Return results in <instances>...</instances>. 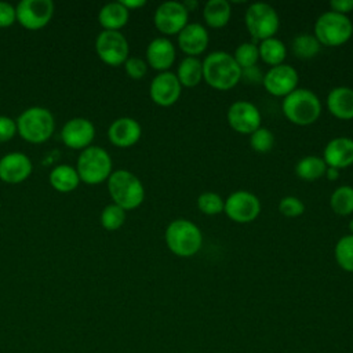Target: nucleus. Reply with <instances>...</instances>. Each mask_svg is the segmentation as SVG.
Returning a JSON list of instances; mask_svg holds the SVG:
<instances>
[{
  "label": "nucleus",
  "mask_w": 353,
  "mask_h": 353,
  "mask_svg": "<svg viewBox=\"0 0 353 353\" xmlns=\"http://www.w3.org/2000/svg\"><path fill=\"white\" fill-rule=\"evenodd\" d=\"M223 212L229 219L237 223H250L256 219L261 212L259 199L247 190H236L230 193L223 205Z\"/></svg>",
  "instance_id": "9d476101"
},
{
  "label": "nucleus",
  "mask_w": 353,
  "mask_h": 353,
  "mask_svg": "<svg viewBox=\"0 0 353 353\" xmlns=\"http://www.w3.org/2000/svg\"><path fill=\"white\" fill-rule=\"evenodd\" d=\"M95 51L103 63L119 66L127 61L130 47L119 30H102L95 39Z\"/></svg>",
  "instance_id": "1a4fd4ad"
},
{
  "label": "nucleus",
  "mask_w": 353,
  "mask_h": 353,
  "mask_svg": "<svg viewBox=\"0 0 353 353\" xmlns=\"http://www.w3.org/2000/svg\"><path fill=\"white\" fill-rule=\"evenodd\" d=\"M327 108L339 120L353 119V88L346 85L332 88L327 95Z\"/></svg>",
  "instance_id": "4be33fe9"
},
{
  "label": "nucleus",
  "mask_w": 353,
  "mask_h": 353,
  "mask_svg": "<svg viewBox=\"0 0 353 353\" xmlns=\"http://www.w3.org/2000/svg\"><path fill=\"white\" fill-rule=\"evenodd\" d=\"M95 137L94 124L85 117H73L68 120L62 130L61 138L63 143L70 149H85L91 146Z\"/></svg>",
  "instance_id": "dca6fc26"
},
{
  "label": "nucleus",
  "mask_w": 353,
  "mask_h": 353,
  "mask_svg": "<svg viewBox=\"0 0 353 353\" xmlns=\"http://www.w3.org/2000/svg\"><path fill=\"white\" fill-rule=\"evenodd\" d=\"M128 18L130 11L120 1L106 3L98 12V21L103 30H119L125 26Z\"/></svg>",
  "instance_id": "5701e85b"
},
{
  "label": "nucleus",
  "mask_w": 353,
  "mask_h": 353,
  "mask_svg": "<svg viewBox=\"0 0 353 353\" xmlns=\"http://www.w3.org/2000/svg\"><path fill=\"white\" fill-rule=\"evenodd\" d=\"M189 12L179 1L161 3L153 15L154 26L159 32L171 36L178 34L189 22Z\"/></svg>",
  "instance_id": "f8f14e48"
},
{
  "label": "nucleus",
  "mask_w": 353,
  "mask_h": 353,
  "mask_svg": "<svg viewBox=\"0 0 353 353\" xmlns=\"http://www.w3.org/2000/svg\"><path fill=\"white\" fill-rule=\"evenodd\" d=\"M325 176H327L330 181H335V179L339 176V170L332 168V167H327V170H325Z\"/></svg>",
  "instance_id": "37998d69"
},
{
  "label": "nucleus",
  "mask_w": 353,
  "mask_h": 353,
  "mask_svg": "<svg viewBox=\"0 0 353 353\" xmlns=\"http://www.w3.org/2000/svg\"><path fill=\"white\" fill-rule=\"evenodd\" d=\"M124 69L125 73L134 79V80H139L142 79L146 72H148V63L146 61H143L142 58L138 57H128L127 61L124 62Z\"/></svg>",
  "instance_id": "e433bc0d"
},
{
  "label": "nucleus",
  "mask_w": 353,
  "mask_h": 353,
  "mask_svg": "<svg viewBox=\"0 0 353 353\" xmlns=\"http://www.w3.org/2000/svg\"><path fill=\"white\" fill-rule=\"evenodd\" d=\"M182 92V85L176 79V74L167 70L156 74L149 87L150 99L159 106L174 105Z\"/></svg>",
  "instance_id": "2eb2a0df"
},
{
  "label": "nucleus",
  "mask_w": 353,
  "mask_h": 353,
  "mask_svg": "<svg viewBox=\"0 0 353 353\" xmlns=\"http://www.w3.org/2000/svg\"><path fill=\"white\" fill-rule=\"evenodd\" d=\"M108 190L113 203L125 211L139 207L145 199V188L141 179L127 170H117L110 174Z\"/></svg>",
  "instance_id": "20e7f679"
},
{
  "label": "nucleus",
  "mask_w": 353,
  "mask_h": 353,
  "mask_svg": "<svg viewBox=\"0 0 353 353\" xmlns=\"http://www.w3.org/2000/svg\"><path fill=\"white\" fill-rule=\"evenodd\" d=\"M120 3L130 11V10H135V8H141L146 4L145 0H120Z\"/></svg>",
  "instance_id": "79ce46f5"
},
{
  "label": "nucleus",
  "mask_w": 353,
  "mask_h": 353,
  "mask_svg": "<svg viewBox=\"0 0 353 353\" xmlns=\"http://www.w3.org/2000/svg\"><path fill=\"white\" fill-rule=\"evenodd\" d=\"M226 119L229 125L239 134L251 135L255 130L261 127L262 116L258 108L248 101H236L233 102L228 112Z\"/></svg>",
  "instance_id": "ddd939ff"
},
{
  "label": "nucleus",
  "mask_w": 353,
  "mask_h": 353,
  "mask_svg": "<svg viewBox=\"0 0 353 353\" xmlns=\"http://www.w3.org/2000/svg\"><path fill=\"white\" fill-rule=\"evenodd\" d=\"M201 63L203 79L215 90L228 91L240 81L241 69L233 55L226 51L210 52Z\"/></svg>",
  "instance_id": "f257e3e1"
},
{
  "label": "nucleus",
  "mask_w": 353,
  "mask_h": 353,
  "mask_svg": "<svg viewBox=\"0 0 353 353\" xmlns=\"http://www.w3.org/2000/svg\"><path fill=\"white\" fill-rule=\"evenodd\" d=\"M331 210L342 216L353 212V186L342 185L336 188L330 197Z\"/></svg>",
  "instance_id": "c85d7f7f"
},
{
  "label": "nucleus",
  "mask_w": 353,
  "mask_h": 353,
  "mask_svg": "<svg viewBox=\"0 0 353 353\" xmlns=\"http://www.w3.org/2000/svg\"><path fill=\"white\" fill-rule=\"evenodd\" d=\"M182 4L188 10V12H190V11H193V10H196L199 7V1L197 0H186Z\"/></svg>",
  "instance_id": "c03bdc74"
},
{
  "label": "nucleus",
  "mask_w": 353,
  "mask_h": 353,
  "mask_svg": "<svg viewBox=\"0 0 353 353\" xmlns=\"http://www.w3.org/2000/svg\"><path fill=\"white\" fill-rule=\"evenodd\" d=\"M321 44L314 34L301 33L292 40V52L299 59H310L320 52Z\"/></svg>",
  "instance_id": "c756f323"
},
{
  "label": "nucleus",
  "mask_w": 353,
  "mask_h": 353,
  "mask_svg": "<svg viewBox=\"0 0 353 353\" xmlns=\"http://www.w3.org/2000/svg\"><path fill=\"white\" fill-rule=\"evenodd\" d=\"M99 221H101V225L103 226V229H106L109 232L117 230L125 222V210H123L120 205H117L114 203L108 204L102 210Z\"/></svg>",
  "instance_id": "2f4dec72"
},
{
  "label": "nucleus",
  "mask_w": 353,
  "mask_h": 353,
  "mask_svg": "<svg viewBox=\"0 0 353 353\" xmlns=\"http://www.w3.org/2000/svg\"><path fill=\"white\" fill-rule=\"evenodd\" d=\"M32 171V160L22 152H10L0 159V179L6 183H21Z\"/></svg>",
  "instance_id": "f3484780"
},
{
  "label": "nucleus",
  "mask_w": 353,
  "mask_h": 353,
  "mask_svg": "<svg viewBox=\"0 0 353 353\" xmlns=\"http://www.w3.org/2000/svg\"><path fill=\"white\" fill-rule=\"evenodd\" d=\"M17 134V121L8 116H0V143L10 141Z\"/></svg>",
  "instance_id": "4c0bfd02"
},
{
  "label": "nucleus",
  "mask_w": 353,
  "mask_h": 353,
  "mask_svg": "<svg viewBox=\"0 0 353 353\" xmlns=\"http://www.w3.org/2000/svg\"><path fill=\"white\" fill-rule=\"evenodd\" d=\"M349 230H350V234H353V219L349 222Z\"/></svg>",
  "instance_id": "a18cd8bd"
},
{
  "label": "nucleus",
  "mask_w": 353,
  "mask_h": 353,
  "mask_svg": "<svg viewBox=\"0 0 353 353\" xmlns=\"http://www.w3.org/2000/svg\"><path fill=\"white\" fill-rule=\"evenodd\" d=\"M142 135L141 124L132 117H119L112 121L108 130L109 141L117 148L134 146Z\"/></svg>",
  "instance_id": "a211bd4d"
},
{
  "label": "nucleus",
  "mask_w": 353,
  "mask_h": 353,
  "mask_svg": "<svg viewBox=\"0 0 353 353\" xmlns=\"http://www.w3.org/2000/svg\"><path fill=\"white\" fill-rule=\"evenodd\" d=\"M225 200L215 192H204L197 197V207L205 215H216L223 212Z\"/></svg>",
  "instance_id": "72a5a7b5"
},
{
  "label": "nucleus",
  "mask_w": 353,
  "mask_h": 353,
  "mask_svg": "<svg viewBox=\"0 0 353 353\" xmlns=\"http://www.w3.org/2000/svg\"><path fill=\"white\" fill-rule=\"evenodd\" d=\"M175 55V47L167 37H156L146 47V63L159 72H167L172 66Z\"/></svg>",
  "instance_id": "412c9836"
},
{
  "label": "nucleus",
  "mask_w": 353,
  "mask_h": 353,
  "mask_svg": "<svg viewBox=\"0 0 353 353\" xmlns=\"http://www.w3.org/2000/svg\"><path fill=\"white\" fill-rule=\"evenodd\" d=\"M298 72L287 63L272 66L265 74L262 84L265 90L274 97H287L298 88Z\"/></svg>",
  "instance_id": "4468645a"
},
{
  "label": "nucleus",
  "mask_w": 353,
  "mask_h": 353,
  "mask_svg": "<svg viewBox=\"0 0 353 353\" xmlns=\"http://www.w3.org/2000/svg\"><path fill=\"white\" fill-rule=\"evenodd\" d=\"M240 80H243L244 83H248V84H258V83H262L263 73L258 65L244 68V69H241Z\"/></svg>",
  "instance_id": "ea45409f"
},
{
  "label": "nucleus",
  "mask_w": 353,
  "mask_h": 353,
  "mask_svg": "<svg viewBox=\"0 0 353 353\" xmlns=\"http://www.w3.org/2000/svg\"><path fill=\"white\" fill-rule=\"evenodd\" d=\"M352 34L353 23L347 15L325 11L314 22V37L321 46H342L352 37Z\"/></svg>",
  "instance_id": "423d86ee"
},
{
  "label": "nucleus",
  "mask_w": 353,
  "mask_h": 353,
  "mask_svg": "<svg viewBox=\"0 0 353 353\" xmlns=\"http://www.w3.org/2000/svg\"><path fill=\"white\" fill-rule=\"evenodd\" d=\"M250 145L256 153H266L274 145V135L269 128L259 127L250 135Z\"/></svg>",
  "instance_id": "f704fd0d"
},
{
  "label": "nucleus",
  "mask_w": 353,
  "mask_h": 353,
  "mask_svg": "<svg viewBox=\"0 0 353 353\" xmlns=\"http://www.w3.org/2000/svg\"><path fill=\"white\" fill-rule=\"evenodd\" d=\"M175 74L182 87H196L203 80V63L197 57H185Z\"/></svg>",
  "instance_id": "a878e982"
},
{
  "label": "nucleus",
  "mask_w": 353,
  "mask_h": 353,
  "mask_svg": "<svg viewBox=\"0 0 353 353\" xmlns=\"http://www.w3.org/2000/svg\"><path fill=\"white\" fill-rule=\"evenodd\" d=\"M244 22L248 33L255 40H266L274 37L280 26L277 11L268 3H252L244 15Z\"/></svg>",
  "instance_id": "6e6552de"
},
{
  "label": "nucleus",
  "mask_w": 353,
  "mask_h": 353,
  "mask_svg": "<svg viewBox=\"0 0 353 353\" xmlns=\"http://www.w3.org/2000/svg\"><path fill=\"white\" fill-rule=\"evenodd\" d=\"M76 170L80 181L88 185L101 183L112 174L110 154L103 148L88 146L79 154Z\"/></svg>",
  "instance_id": "0eeeda50"
},
{
  "label": "nucleus",
  "mask_w": 353,
  "mask_h": 353,
  "mask_svg": "<svg viewBox=\"0 0 353 353\" xmlns=\"http://www.w3.org/2000/svg\"><path fill=\"white\" fill-rule=\"evenodd\" d=\"M325 170L327 164L323 157L313 154L302 157L295 165L296 175L303 181H317L325 175Z\"/></svg>",
  "instance_id": "cd10ccee"
},
{
  "label": "nucleus",
  "mask_w": 353,
  "mask_h": 353,
  "mask_svg": "<svg viewBox=\"0 0 353 353\" xmlns=\"http://www.w3.org/2000/svg\"><path fill=\"white\" fill-rule=\"evenodd\" d=\"M258 50H259V58L270 66L281 65L287 57V47L277 37L262 40L258 46Z\"/></svg>",
  "instance_id": "bb28decb"
},
{
  "label": "nucleus",
  "mask_w": 353,
  "mask_h": 353,
  "mask_svg": "<svg viewBox=\"0 0 353 353\" xmlns=\"http://www.w3.org/2000/svg\"><path fill=\"white\" fill-rule=\"evenodd\" d=\"M15 121L17 132L30 143L46 142L55 128V119L52 113L43 106L25 109Z\"/></svg>",
  "instance_id": "39448f33"
},
{
  "label": "nucleus",
  "mask_w": 353,
  "mask_h": 353,
  "mask_svg": "<svg viewBox=\"0 0 353 353\" xmlns=\"http://www.w3.org/2000/svg\"><path fill=\"white\" fill-rule=\"evenodd\" d=\"M279 211L284 216L296 218L305 212V204L295 196H285L279 203Z\"/></svg>",
  "instance_id": "c9c22d12"
},
{
  "label": "nucleus",
  "mask_w": 353,
  "mask_h": 353,
  "mask_svg": "<svg viewBox=\"0 0 353 353\" xmlns=\"http://www.w3.org/2000/svg\"><path fill=\"white\" fill-rule=\"evenodd\" d=\"M48 179L50 185L61 193H69L74 190L80 183V176L76 167L69 164H59L54 167L50 172Z\"/></svg>",
  "instance_id": "b1692460"
},
{
  "label": "nucleus",
  "mask_w": 353,
  "mask_h": 353,
  "mask_svg": "<svg viewBox=\"0 0 353 353\" xmlns=\"http://www.w3.org/2000/svg\"><path fill=\"white\" fill-rule=\"evenodd\" d=\"M178 47L188 57H197L203 54L208 46L210 37L207 29L197 22L188 23L178 34Z\"/></svg>",
  "instance_id": "6ab92c4d"
},
{
  "label": "nucleus",
  "mask_w": 353,
  "mask_h": 353,
  "mask_svg": "<svg viewBox=\"0 0 353 353\" xmlns=\"http://www.w3.org/2000/svg\"><path fill=\"white\" fill-rule=\"evenodd\" d=\"M17 21L15 7L8 1H0V28H8Z\"/></svg>",
  "instance_id": "58836bf2"
},
{
  "label": "nucleus",
  "mask_w": 353,
  "mask_h": 353,
  "mask_svg": "<svg viewBox=\"0 0 353 353\" xmlns=\"http://www.w3.org/2000/svg\"><path fill=\"white\" fill-rule=\"evenodd\" d=\"M164 240L168 250L176 256L189 258L199 252L203 244V233L200 228L189 219H175L168 223Z\"/></svg>",
  "instance_id": "f03ea898"
},
{
  "label": "nucleus",
  "mask_w": 353,
  "mask_h": 353,
  "mask_svg": "<svg viewBox=\"0 0 353 353\" xmlns=\"http://www.w3.org/2000/svg\"><path fill=\"white\" fill-rule=\"evenodd\" d=\"M323 160L327 167L336 170L346 168L353 164V139L347 137L332 138L323 150Z\"/></svg>",
  "instance_id": "aec40b11"
},
{
  "label": "nucleus",
  "mask_w": 353,
  "mask_h": 353,
  "mask_svg": "<svg viewBox=\"0 0 353 353\" xmlns=\"http://www.w3.org/2000/svg\"><path fill=\"white\" fill-rule=\"evenodd\" d=\"M234 61L237 62V65L240 66V69L244 68H250L254 65H258L259 61V50L258 46L255 43H241L233 54Z\"/></svg>",
  "instance_id": "473e14b6"
},
{
  "label": "nucleus",
  "mask_w": 353,
  "mask_h": 353,
  "mask_svg": "<svg viewBox=\"0 0 353 353\" xmlns=\"http://www.w3.org/2000/svg\"><path fill=\"white\" fill-rule=\"evenodd\" d=\"M334 256L341 269L353 273V234H345L336 241Z\"/></svg>",
  "instance_id": "7c9ffc66"
},
{
  "label": "nucleus",
  "mask_w": 353,
  "mask_h": 353,
  "mask_svg": "<svg viewBox=\"0 0 353 353\" xmlns=\"http://www.w3.org/2000/svg\"><path fill=\"white\" fill-rule=\"evenodd\" d=\"M331 11H335L338 14L347 15L353 11V0H332L330 3Z\"/></svg>",
  "instance_id": "a19ab883"
},
{
  "label": "nucleus",
  "mask_w": 353,
  "mask_h": 353,
  "mask_svg": "<svg viewBox=\"0 0 353 353\" xmlns=\"http://www.w3.org/2000/svg\"><path fill=\"white\" fill-rule=\"evenodd\" d=\"M17 21L29 30L44 28L54 15V3L51 0H22L15 7Z\"/></svg>",
  "instance_id": "9b49d317"
},
{
  "label": "nucleus",
  "mask_w": 353,
  "mask_h": 353,
  "mask_svg": "<svg viewBox=\"0 0 353 353\" xmlns=\"http://www.w3.org/2000/svg\"><path fill=\"white\" fill-rule=\"evenodd\" d=\"M232 15L230 3L226 0H208L203 8V18L211 28H223Z\"/></svg>",
  "instance_id": "393cba45"
},
{
  "label": "nucleus",
  "mask_w": 353,
  "mask_h": 353,
  "mask_svg": "<svg viewBox=\"0 0 353 353\" xmlns=\"http://www.w3.org/2000/svg\"><path fill=\"white\" fill-rule=\"evenodd\" d=\"M281 109L288 121L303 127L317 121L321 114V102L313 91L295 88L291 94L284 97Z\"/></svg>",
  "instance_id": "7ed1b4c3"
}]
</instances>
